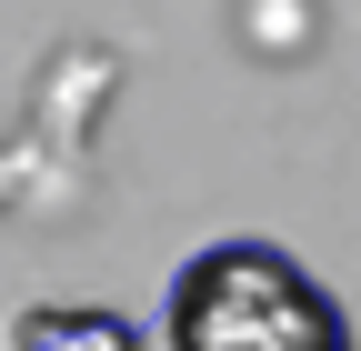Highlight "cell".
I'll list each match as a JSON object with an SVG mask.
<instances>
[{"instance_id":"cell-1","label":"cell","mask_w":361,"mask_h":351,"mask_svg":"<svg viewBox=\"0 0 361 351\" xmlns=\"http://www.w3.org/2000/svg\"><path fill=\"white\" fill-rule=\"evenodd\" d=\"M161 351H351V321L281 241H211L161 291Z\"/></svg>"},{"instance_id":"cell-2","label":"cell","mask_w":361,"mask_h":351,"mask_svg":"<svg viewBox=\"0 0 361 351\" xmlns=\"http://www.w3.org/2000/svg\"><path fill=\"white\" fill-rule=\"evenodd\" d=\"M11 351H151L141 321L121 312H90V301H40V312L11 321Z\"/></svg>"}]
</instances>
